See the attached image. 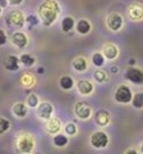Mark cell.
I'll use <instances>...</instances> for the list:
<instances>
[{"label": "cell", "instance_id": "cell-15", "mask_svg": "<svg viewBox=\"0 0 143 154\" xmlns=\"http://www.w3.org/2000/svg\"><path fill=\"white\" fill-rule=\"evenodd\" d=\"M4 66H5V68L8 71H17L18 68H19V58H17L14 55H9L5 59Z\"/></svg>", "mask_w": 143, "mask_h": 154}, {"label": "cell", "instance_id": "cell-3", "mask_svg": "<svg viewBox=\"0 0 143 154\" xmlns=\"http://www.w3.org/2000/svg\"><path fill=\"white\" fill-rule=\"evenodd\" d=\"M25 22L26 19L23 17V13L19 11H13L7 16V25L9 27H22Z\"/></svg>", "mask_w": 143, "mask_h": 154}, {"label": "cell", "instance_id": "cell-21", "mask_svg": "<svg viewBox=\"0 0 143 154\" xmlns=\"http://www.w3.org/2000/svg\"><path fill=\"white\" fill-rule=\"evenodd\" d=\"M54 144H55V146H58V148H63L68 144V137H66L65 135H61V134L55 135L54 136Z\"/></svg>", "mask_w": 143, "mask_h": 154}, {"label": "cell", "instance_id": "cell-34", "mask_svg": "<svg viewBox=\"0 0 143 154\" xmlns=\"http://www.w3.org/2000/svg\"><path fill=\"white\" fill-rule=\"evenodd\" d=\"M8 4V0H0V8H5Z\"/></svg>", "mask_w": 143, "mask_h": 154}, {"label": "cell", "instance_id": "cell-6", "mask_svg": "<svg viewBox=\"0 0 143 154\" xmlns=\"http://www.w3.org/2000/svg\"><path fill=\"white\" fill-rule=\"evenodd\" d=\"M106 22H107V27L112 31L120 30L121 26H123V18L119 16L118 13H110L107 16Z\"/></svg>", "mask_w": 143, "mask_h": 154}, {"label": "cell", "instance_id": "cell-29", "mask_svg": "<svg viewBox=\"0 0 143 154\" xmlns=\"http://www.w3.org/2000/svg\"><path fill=\"white\" fill-rule=\"evenodd\" d=\"M93 77L97 82H104V81L106 80V75H105V72H102V71H96Z\"/></svg>", "mask_w": 143, "mask_h": 154}, {"label": "cell", "instance_id": "cell-4", "mask_svg": "<svg viewBox=\"0 0 143 154\" xmlns=\"http://www.w3.org/2000/svg\"><path fill=\"white\" fill-rule=\"evenodd\" d=\"M132 91L127 85L119 86L116 93H115V100L118 103H130L132 102Z\"/></svg>", "mask_w": 143, "mask_h": 154}, {"label": "cell", "instance_id": "cell-2", "mask_svg": "<svg viewBox=\"0 0 143 154\" xmlns=\"http://www.w3.org/2000/svg\"><path fill=\"white\" fill-rule=\"evenodd\" d=\"M33 146H35V140H33V137L31 136V135L23 132L17 137L18 152H21V153H31L33 150Z\"/></svg>", "mask_w": 143, "mask_h": 154}, {"label": "cell", "instance_id": "cell-32", "mask_svg": "<svg viewBox=\"0 0 143 154\" xmlns=\"http://www.w3.org/2000/svg\"><path fill=\"white\" fill-rule=\"evenodd\" d=\"M7 42V35L3 30H0V45H4Z\"/></svg>", "mask_w": 143, "mask_h": 154}, {"label": "cell", "instance_id": "cell-19", "mask_svg": "<svg viewBox=\"0 0 143 154\" xmlns=\"http://www.w3.org/2000/svg\"><path fill=\"white\" fill-rule=\"evenodd\" d=\"M13 113L17 116V117H26L27 116V107L23 103H17V104H14V107H13Z\"/></svg>", "mask_w": 143, "mask_h": 154}, {"label": "cell", "instance_id": "cell-16", "mask_svg": "<svg viewBox=\"0 0 143 154\" xmlns=\"http://www.w3.org/2000/svg\"><path fill=\"white\" fill-rule=\"evenodd\" d=\"M102 51H104V55L107 58V59H114L116 58L118 55V48L112 44H106L102 48Z\"/></svg>", "mask_w": 143, "mask_h": 154}, {"label": "cell", "instance_id": "cell-20", "mask_svg": "<svg viewBox=\"0 0 143 154\" xmlns=\"http://www.w3.org/2000/svg\"><path fill=\"white\" fill-rule=\"evenodd\" d=\"M59 84H60V88H61V89H64V90H70V89L74 86V81H73V79H72V77H69V76H63V77L60 79Z\"/></svg>", "mask_w": 143, "mask_h": 154}, {"label": "cell", "instance_id": "cell-5", "mask_svg": "<svg viewBox=\"0 0 143 154\" xmlns=\"http://www.w3.org/2000/svg\"><path fill=\"white\" fill-rule=\"evenodd\" d=\"M107 143H109V137H107V135L102 132V131H97V132H95L92 136H91V144H92V146L93 148H105L107 145Z\"/></svg>", "mask_w": 143, "mask_h": 154}, {"label": "cell", "instance_id": "cell-9", "mask_svg": "<svg viewBox=\"0 0 143 154\" xmlns=\"http://www.w3.org/2000/svg\"><path fill=\"white\" fill-rule=\"evenodd\" d=\"M37 107H39V108H37V114H39L40 118H42V119H49L51 117L54 108H52V105L50 103L44 102V103H41L40 105H37Z\"/></svg>", "mask_w": 143, "mask_h": 154}, {"label": "cell", "instance_id": "cell-28", "mask_svg": "<svg viewBox=\"0 0 143 154\" xmlns=\"http://www.w3.org/2000/svg\"><path fill=\"white\" fill-rule=\"evenodd\" d=\"M27 103H28V105H30V107H32V108L37 107V105H39V98H37V95L31 94L30 96H28V99H27Z\"/></svg>", "mask_w": 143, "mask_h": 154}, {"label": "cell", "instance_id": "cell-30", "mask_svg": "<svg viewBox=\"0 0 143 154\" xmlns=\"http://www.w3.org/2000/svg\"><path fill=\"white\" fill-rule=\"evenodd\" d=\"M64 130H65V134H68V135H75L77 134V127H75L74 123H68Z\"/></svg>", "mask_w": 143, "mask_h": 154}, {"label": "cell", "instance_id": "cell-35", "mask_svg": "<svg viewBox=\"0 0 143 154\" xmlns=\"http://www.w3.org/2000/svg\"><path fill=\"white\" fill-rule=\"evenodd\" d=\"M39 73H44V68H39Z\"/></svg>", "mask_w": 143, "mask_h": 154}, {"label": "cell", "instance_id": "cell-14", "mask_svg": "<svg viewBox=\"0 0 143 154\" xmlns=\"http://www.w3.org/2000/svg\"><path fill=\"white\" fill-rule=\"evenodd\" d=\"M46 128L47 131L50 134H58L61 128V125H60V121L58 118H49L47 119V123H46Z\"/></svg>", "mask_w": 143, "mask_h": 154}, {"label": "cell", "instance_id": "cell-11", "mask_svg": "<svg viewBox=\"0 0 143 154\" xmlns=\"http://www.w3.org/2000/svg\"><path fill=\"white\" fill-rule=\"evenodd\" d=\"M95 119H96V123L98 126H106V125L110 122V116H109L107 110H98L95 116Z\"/></svg>", "mask_w": 143, "mask_h": 154}, {"label": "cell", "instance_id": "cell-26", "mask_svg": "<svg viewBox=\"0 0 143 154\" xmlns=\"http://www.w3.org/2000/svg\"><path fill=\"white\" fill-rule=\"evenodd\" d=\"M21 82L25 86H32L33 84H35V79H33L30 73H26V75H23L21 77Z\"/></svg>", "mask_w": 143, "mask_h": 154}, {"label": "cell", "instance_id": "cell-17", "mask_svg": "<svg viewBox=\"0 0 143 154\" xmlns=\"http://www.w3.org/2000/svg\"><path fill=\"white\" fill-rule=\"evenodd\" d=\"M73 68L78 72H83L87 69V60L83 57H78L73 60Z\"/></svg>", "mask_w": 143, "mask_h": 154}, {"label": "cell", "instance_id": "cell-7", "mask_svg": "<svg viewBox=\"0 0 143 154\" xmlns=\"http://www.w3.org/2000/svg\"><path fill=\"white\" fill-rule=\"evenodd\" d=\"M74 112H75V114H77L80 119H87V118L91 117V114H92L91 108H89L88 105L86 103H83V102H79V103L75 104Z\"/></svg>", "mask_w": 143, "mask_h": 154}, {"label": "cell", "instance_id": "cell-31", "mask_svg": "<svg viewBox=\"0 0 143 154\" xmlns=\"http://www.w3.org/2000/svg\"><path fill=\"white\" fill-rule=\"evenodd\" d=\"M26 21L30 23V25H33V26L39 25V19H37V17H35V16H28Z\"/></svg>", "mask_w": 143, "mask_h": 154}, {"label": "cell", "instance_id": "cell-13", "mask_svg": "<svg viewBox=\"0 0 143 154\" xmlns=\"http://www.w3.org/2000/svg\"><path fill=\"white\" fill-rule=\"evenodd\" d=\"M77 88H78V91H79L80 94L88 95V94H91V93H92L93 85L89 82V81H87V80H80V81H78Z\"/></svg>", "mask_w": 143, "mask_h": 154}, {"label": "cell", "instance_id": "cell-12", "mask_svg": "<svg viewBox=\"0 0 143 154\" xmlns=\"http://www.w3.org/2000/svg\"><path fill=\"white\" fill-rule=\"evenodd\" d=\"M129 17L132 19H142L143 18V5L141 4H133V5L129 8Z\"/></svg>", "mask_w": 143, "mask_h": 154}, {"label": "cell", "instance_id": "cell-10", "mask_svg": "<svg viewBox=\"0 0 143 154\" xmlns=\"http://www.w3.org/2000/svg\"><path fill=\"white\" fill-rule=\"evenodd\" d=\"M12 42L17 48H25L28 42V38L23 32H14L12 36Z\"/></svg>", "mask_w": 143, "mask_h": 154}, {"label": "cell", "instance_id": "cell-1", "mask_svg": "<svg viewBox=\"0 0 143 154\" xmlns=\"http://www.w3.org/2000/svg\"><path fill=\"white\" fill-rule=\"evenodd\" d=\"M60 12V7L55 0H46L40 5L39 8V14L41 18V22L45 26H50L55 22L56 17Z\"/></svg>", "mask_w": 143, "mask_h": 154}, {"label": "cell", "instance_id": "cell-18", "mask_svg": "<svg viewBox=\"0 0 143 154\" xmlns=\"http://www.w3.org/2000/svg\"><path fill=\"white\" fill-rule=\"evenodd\" d=\"M77 31L80 35H87V33L91 31V25H89V22L87 19H80L77 23Z\"/></svg>", "mask_w": 143, "mask_h": 154}, {"label": "cell", "instance_id": "cell-8", "mask_svg": "<svg viewBox=\"0 0 143 154\" xmlns=\"http://www.w3.org/2000/svg\"><path fill=\"white\" fill-rule=\"evenodd\" d=\"M125 77L129 81H132L133 84H137V85L143 84V72L138 68H129L127 71Z\"/></svg>", "mask_w": 143, "mask_h": 154}, {"label": "cell", "instance_id": "cell-27", "mask_svg": "<svg viewBox=\"0 0 143 154\" xmlns=\"http://www.w3.org/2000/svg\"><path fill=\"white\" fill-rule=\"evenodd\" d=\"M9 127H10V122L7 118L0 117V134H4L5 131H8Z\"/></svg>", "mask_w": 143, "mask_h": 154}, {"label": "cell", "instance_id": "cell-37", "mask_svg": "<svg viewBox=\"0 0 143 154\" xmlns=\"http://www.w3.org/2000/svg\"><path fill=\"white\" fill-rule=\"evenodd\" d=\"M0 14H1V8H0Z\"/></svg>", "mask_w": 143, "mask_h": 154}, {"label": "cell", "instance_id": "cell-22", "mask_svg": "<svg viewBox=\"0 0 143 154\" xmlns=\"http://www.w3.org/2000/svg\"><path fill=\"white\" fill-rule=\"evenodd\" d=\"M74 27V19L72 17H65L61 22V28H63L64 32H69L72 28Z\"/></svg>", "mask_w": 143, "mask_h": 154}, {"label": "cell", "instance_id": "cell-24", "mask_svg": "<svg viewBox=\"0 0 143 154\" xmlns=\"http://www.w3.org/2000/svg\"><path fill=\"white\" fill-rule=\"evenodd\" d=\"M92 63L96 66V67H101V66H104L105 59H104V55L101 54V53H96V54H93V55H92Z\"/></svg>", "mask_w": 143, "mask_h": 154}, {"label": "cell", "instance_id": "cell-33", "mask_svg": "<svg viewBox=\"0 0 143 154\" xmlns=\"http://www.w3.org/2000/svg\"><path fill=\"white\" fill-rule=\"evenodd\" d=\"M23 0H8V3H10L12 5H19Z\"/></svg>", "mask_w": 143, "mask_h": 154}, {"label": "cell", "instance_id": "cell-23", "mask_svg": "<svg viewBox=\"0 0 143 154\" xmlns=\"http://www.w3.org/2000/svg\"><path fill=\"white\" fill-rule=\"evenodd\" d=\"M19 62H21L23 66L31 67V66L35 64V58H33L32 55H30V54H23V55H21V58H19Z\"/></svg>", "mask_w": 143, "mask_h": 154}, {"label": "cell", "instance_id": "cell-36", "mask_svg": "<svg viewBox=\"0 0 143 154\" xmlns=\"http://www.w3.org/2000/svg\"><path fill=\"white\" fill-rule=\"evenodd\" d=\"M141 152L143 153V144H142V146H141Z\"/></svg>", "mask_w": 143, "mask_h": 154}, {"label": "cell", "instance_id": "cell-25", "mask_svg": "<svg viewBox=\"0 0 143 154\" xmlns=\"http://www.w3.org/2000/svg\"><path fill=\"white\" fill-rule=\"evenodd\" d=\"M133 99V105L136 108H143V93H138L134 95Z\"/></svg>", "mask_w": 143, "mask_h": 154}]
</instances>
